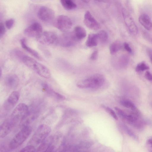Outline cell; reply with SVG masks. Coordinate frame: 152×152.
Here are the masks:
<instances>
[{"label":"cell","mask_w":152,"mask_h":152,"mask_svg":"<svg viewBox=\"0 0 152 152\" xmlns=\"http://www.w3.org/2000/svg\"><path fill=\"white\" fill-rule=\"evenodd\" d=\"M121 43L118 41L113 42L110 46V51L111 54L113 55L116 53L121 48Z\"/></svg>","instance_id":"obj_22"},{"label":"cell","mask_w":152,"mask_h":152,"mask_svg":"<svg viewBox=\"0 0 152 152\" xmlns=\"http://www.w3.org/2000/svg\"><path fill=\"white\" fill-rule=\"evenodd\" d=\"M0 152H8L7 149L4 146H2L0 148Z\"/></svg>","instance_id":"obj_37"},{"label":"cell","mask_w":152,"mask_h":152,"mask_svg":"<svg viewBox=\"0 0 152 152\" xmlns=\"http://www.w3.org/2000/svg\"><path fill=\"white\" fill-rule=\"evenodd\" d=\"M51 131L48 125L42 124L39 126L29 142L28 145L35 146L42 143L47 138Z\"/></svg>","instance_id":"obj_2"},{"label":"cell","mask_w":152,"mask_h":152,"mask_svg":"<svg viewBox=\"0 0 152 152\" xmlns=\"http://www.w3.org/2000/svg\"><path fill=\"white\" fill-rule=\"evenodd\" d=\"M98 57V51L97 50H95L91 54L90 58L93 60H96Z\"/></svg>","instance_id":"obj_33"},{"label":"cell","mask_w":152,"mask_h":152,"mask_svg":"<svg viewBox=\"0 0 152 152\" xmlns=\"http://www.w3.org/2000/svg\"><path fill=\"white\" fill-rule=\"evenodd\" d=\"M53 147L51 146L48 149L46 152H53Z\"/></svg>","instance_id":"obj_38"},{"label":"cell","mask_w":152,"mask_h":152,"mask_svg":"<svg viewBox=\"0 0 152 152\" xmlns=\"http://www.w3.org/2000/svg\"><path fill=\"white\" fill-rule=\"evenodd\" d=\"M104 108L105 109L106 111L111 115L115 119L117 120L118 119V117L116 114L115 112L111 108L107 107L104 106Z\"/></svg>","instance_id":"obj_29"},{"label":"cell","mask_w":152,"mask_h":152,"mask_svg":"<svg viewBox=\"0 0 152 152\" xmlns=\"http://www.w3.org/2000/svg\"><path fill=\"white\" fill-rule=\"evenodd\" d=\"M17 124L10 117L4 121L0 126V138H3L8 135Z\"/></svg>","instance_id":"obj_13"},{"label":"cell","mask_w":152,"mask_h":152,"mask_svg":"<svg viewBox=\"0 0 152 152\" xmlns=\"http://www.w3.org/2000/svg\"><path fill=\"white\" fill-rule=\"evenodd\" d=\"M53 140V138L52 137L47 138L40 144V145L36 149V152H46L51 146Z\"/></svg>","instance_id":"obj_18"},{"label":"cell","mask_w":152,"mask_h":152,"mask_svg":"<svg viewBox=\"0 0 152 152\" xmlns=\"http://www.w3.org/2000/svg\"><path fill=\"white\" fill-rule=\"evenodd\" d=\"M115 109L119 116L124 120L127 116V114L119 108L115 107Z\"/></svg>","instance_id":"obj_28"},{"label":"cell","mask_w":152,"mask_h":152,"mask_svg":"<svg viewBox=\"0 0 152 152\" xmlns=\"http://www.w3.org/2000/svg\"><path fill=\"white\" fill-rule=\"evenodd\" d=\"M140 23L147 30H152V20L147 15L145 14L140 15L138 19Z\"/></svg>","instance_id":"obj_16"},{"label":"cell","mask_w":152,"mask_h":152,"mask_svg":"<svg viewBox=\"0 0 152 152\" xmlns=\"http://www.w3.org/2000/svg\"><path fill=\"white\" fill-rule=\"evenodd\" d=\"M29 108L25 103H20L15 108L10 117L18 123L20 122L28 113Z\"/></svg>","instance_id":"obj_5"},{"label":"cell","mask_w":152,"mask_h":152,"mask_svg":"<svg viewBox=\"0 0 152 152\" xmlns=\"http://www.w3.org/2000/svg\"><path fill=\"white\" fill-rule=\"evenodd\" d=\"M99 41L101 42H104L107 40L108 35L107 33L104 31L102 30L98 33Z\"/></svg>","instance_id":"obj_25"},{"label":"cell","mask_w":152,"mask_h":152,"mask_svg":"<svg viewBox=\"0 0 152 152\" xmlns=\"http://www.w3.org/2000/svg\"><path fill=\"white\" fill-rule=\"evenodd\" d=\"M97 34H90L88 35L86 42V45L88 47L96 46L99 41Z\"/></svg>","instance_id":"obj_19"},{"label":"cell","mask_w":152,"mask_h":152,"mask_svg":"<svg viewBox=\"0 0 152 152\" xmlns=\"http://www.w3.org/2000/svg\"><path fill=\"white\" fill-rule=\"evenodd\" d=\"M76 39L73 32H66L58 37L56 43L62 47H68L73 45Z\"/></svg>","instance_id":"obj_10"},{"label":"cell","mask_w":152,"mask_h":152,"mask_svg":"<svg viewBox=\"0 0 152 152\" xmlns=\"http://www.w3.org/2000/svg\"><path fill=\"white\" fill-rule=\"evenodd\" d=\"M145 78L148 80L152 81V74L148 71H146L145 74Z\"/></svg>","instance_id":"obj_35"},{"label":"cell","mask_w":152,"mask_h":152,"mask_svg":"<svg viewBox=\"0 0 152 152\" xmlns=\"http://www.w3.org/2000/svg\"><path fill=\"white\" fill-rule=\"evenodd\" d=\"M149 69V67L144 62H142L139 63L136 66L135 70L137 72L143 71L148 70Z\"/></svg>","instance_id":"obj_26"},{"label":"cell","mask_w":152,"mask_h":152,"mask_svg":"<svg viewBox=\"0 0 152 152\" xmlns=\"http://www.w3.org/2000/svg\"><path fill=\"white\" fill-rule=\"evenodd\" d=\"M60 2L63 7L67 10L74 9L77 7L75 3L71 0H61Z\"/></svg>","instance_id":"obj_21"},{"label":"cell","mask_w":152,"mask_h":152,"mask_svg":"<svg viewBox=\"0 0 152 152\" xmlns=\"http://www.w3.org/2000/svg\"><path fill=\"white\" fill-rule=\"evenodd\" d=\"M147 52L152 63V49L151 48H147Z\"/></svg>","instance_id":"obj_36"},{"label":"cell","mask_w":152,"mask_h":152,"mask_svg":"<svg viewBox=\"0 0 152 152\" xmlns=\"http://www.w3.org/2000/svg\"><path fill=\"white\" fill-rule=\"evenodd\" d=\"M58 37L56 34L53 32L45 31L42 32L37 39L42 44L49 45L56 43Z\"/></svg>","instance_id":"obj_9"},{"label":"cell","mask_w":152,"mask_h":152,"mask_svg":"<svg viewBox=\"0 0 152 152\" xmlns=\"http://www.w3.org/2000/svg\"><path fill=\"white\" fill-rule=\"evenodd\" d=\"M20 43L22 48L33 56L39 60H42V56L37 52L28 46L26 39H22L20 40Z\"/></svg>","instance_id":"obj_17"},{"label":"cell","mask_w":152,"mask_h":152,"mask_svg":"<svg viewBox=\"0 0 152 152\" xmlns=\"http://www.w3.org/2000/svg\"><path fill=\"white\" fill-rule=\"evenodd\" d=\"M37 16L42 21L45 22H50L54 19L55 13L51 9L46 6H42L39 9Z\"/></svg>","instance_id":"obj_8"},{"label":"cell","mask_w":152,"mask_h":152,"mask_svg":"<svg viewBox=\"0 0 152 152\" xmlns=\"http://www.w3.org/2000/svg\"><path fill=\"white\" fill-rule=\"evenodd\" d=\"M72 23L71 19L64 15L58 16L56 22V26L59 30L66 32L71 28Z\"/></svg>","instance_id":"obj_7"},{"label":"cell","mask_w":152,"mask_h":152,"mask_svg":"<svg viewBox=\"0 0 152 152\" xmlns=\"http://www.w3.org/2000/svg\"><path fill=\"white\" fill-rule=\"evenodd\" d=\"M149 39H150V40L152 42V37H150V38H148Z\"/></svg>","instance_id":"obj_39"},{"label":"cell","mask_w":152,"mask_h":152,"mask_svg":"<svg viewBox=\"0 0 152 152\" xmlns=\"http://www.w3.org/2000/svg\"><path fill=\"white\" fill-rule=\"evenodd\" d=\"M35 146L28 145L21 149L18 152H36Z\"/></svg>","instance_id":"obj_27"},{"label":"cell","mask_w":152,"mask_h":152,"mask_svg":"<svg viewBox=\"0 0 152 152\" xmlns=\"http://www.w3.org/2000/svg\"><path fill=\"white\" fill-rule=\"evenodd\" d=\"M20 60L26 65L41 77L46 78L50 77L51 74L49 69L46 66L38 62L33 58L24 54Z\"/></svg>","instance_id":"obj_1"},{"label":"cell","mask_w":152,"mask_h":152,"mask_svg":"<svg viewBox=\"0 0 152 152\" xmlns=\"http://www.w3.org/2000/svg\"><path fill=\"white\" fill-rule=\"evenodd\" d=\"M122 13L124 22L129 31L133 35L137 34L138 28L132 16L125 9H123Z\"/></svg>","instance_id":"obj_11"},{"label":"cell","mask_w":152,"mask_h":152,"mask_svg":"<svg viewBox=\"0 0 152 152\" xmlns=\"http://www.w3.org/2000/svg\"><path fill=\"white\" fill-rule=\"evenodd\" d=\"M73 32L76 38L78 39H82L86 36V30L80 26H77L75 27Z\"/></svg>","instance_id":"obj_20"},{"label":"cell","mask_w":152,"mask_h":152,"mask_svg":"<svg viewBox=\"0 0 152 152\" xmlns=\"http://www.w3.org/2000/svg\"><path fill=\"white\" fill-rule=\"evenodd\" d=\"M20 94L17 91L12 92L5 101L2 106V113L7 114L16 104L19 98Z\"/></svg>","instance_id":"obj_6"},{"label":"cell","mask_w":152,"mask_h":152,"mask_svg":"<svg viewBox=\"0 0 152 152\" xmlns=\"http://www.w3.org/2000/svg\"><path fill=\"white\" fill-rule=\"evenodd\" d=\"M42 25L39 23L35 22L26 28L24 30V33L28 37L36 38L37 39L42 32Z\"/></svg>","instance_id":"obj_12"},{"label":"cell","mask_w":152,"mask_h":152,"mask_svg":"<svg viewBox=\"0 0 152 152\" xmlns=\"http://www.w3.org/2000/svg\"><path fill=\"white\" fill-rule=\"evenodd\" d=\"M32 130V128L29 126L22 128L10 141L9 144V148L15 149L21 145L29 136Z\"/></svg>","instance_id":"obj_4"},{"label":"cell","mask_w":152,"mask_h":152,"mask_svg":"<svg viewBox=\"0 0 152 152\" xmlns=\"http://www.w3.org/2000/svg\"><path fill=\"white\" fill-rule=\"evenodd\" d=\"M15 23V20L12 18L9 19L5 22V25L6 28L10 29L13 26Z\"/></svg>","instance_id":"obj_30"},{"label":"cell","mask_w":152,"mask_h":152,"mask_svg":"<svg viewBox=\"0 0 152 152\" xmlns=\"http://www.w3.org/2000/svg\"><path fill=\"white\" fill-rule=\"evenodd\" d=\"M84 23L87 27L93 30H97L100 28L99 23L88 11L85 14Z\"/></svg>","instance_id":"obj_14"},{"label":"cell","mask_w":152,"mask_h":152,"mask_svg":"<svg viewBox=\"0 0 152 152\" xmlns=\"http://www.w3.org/2000/svg\"><path fill=\"white\" fill-rule=\"evenodd\" d=\"M122 128L125 132L133 139L137 141L138 140V137L134 133L125 125L122 124Z\"/></svg>","instance_id":"obj_24"},{"label":"cell","mask_w":152,"mask_h":152,"mask_svg":"<svg viewBox=\"0 0 152 152\" xmlns=\"http://www.w3.org/2000/svg\"><path fill=\"white\" fill-rule=\"evenodd\" d=\"M5 31V28L4 24L1 22L0 23V37L1 38L4 35Z\"/></svg>","instance_id":"obj_32"},{"label":"cell","mask_w":152,"mask_h":152,"mask_svg":"<svg viewBox=\"0 0 152 152\" xmlns=\"http://www.w3.org/2000/svg\"><path fill=\"white\" fill-rule=\"evenodd\" d=\"M146 146L148 152H152V138H150L147 140Z\"/></svg>","instance_id":"obj_31"},{"label":"cell","mask_w":152,"mask_h":152,"mask_svg":"<svg viewBox=\"0 0 152 152\" xmlns=\"http://www.w3.org/2000/svg\"><path fill=\"white\" fill-rule=\"evenodd\" d=\"M120 104L123 106L134 110L137 108L134 104L131 101L126 99L121 100L120 102Z\"/></svg>","instance_id":"obj_23"},{"label":"cell","mask_w":152,"mask_h":152,"mask_svg":"<svg viewBox=\"0 0 152 152\" xmlns=\"http://www.w3.org/2000/svg\"><path fill=\"white\" fill-rule=\"evenodd\" d=\"M125 50L129 53H132V50L129 44L126 42H124L123 44Z\"/></svg>","instance_id":"obj_34"},{"label":"cell","mask_w":152,"mask_h":152,"mask_svg":"<svg viewBox=\"0 0 152 152\" xmlns=\"http://www.w3.org/2000/svg\"><path fill=\"white\" fill-rule=\"evenodd\" d=\"M18 77L15 75L11 74L7 76L4 80L5 85L11 88L17 87L19 83Z\"/></svg>","instance_id":"obj_15"},{"label":"cell","mask_w":152,"mask_h":152,"mask_svg":"<svg viewBox=\"0 0 152 152\" xmlns=\"http://www.w3.org/2000/svg\"><path fill=\"white\" fill-rule=\"evenodd\" d=\"M105 78L103 75L96 74L79 82L78 87L81 88H98L103 84Z\"/></svg>","instance_id":"obj_3"}]
</instances>
